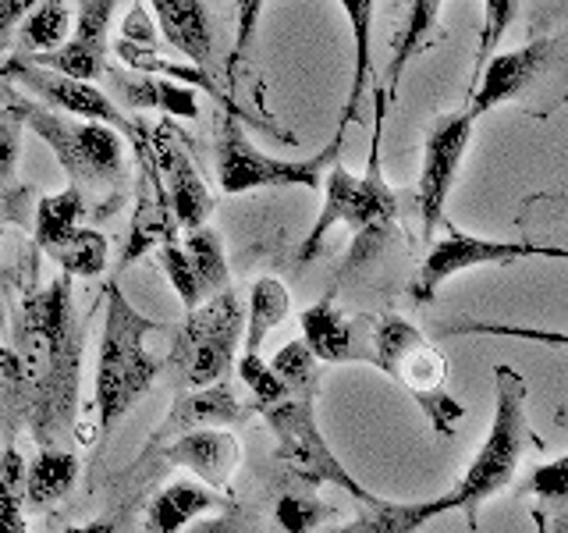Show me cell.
<instances>
[{"label":"cell","instance_id":"1","mask_svg":"<svg viewBox=\"0 0 568 533\" xmlns=\"http://www.w3.org/2000/svg\"><path fill=\"white\" fill-rule=\"evenodd\" d=\"M11 320V345L0 349V378L14 413L36 444H58L75 426L79 366L85 328L71 302V274H58L40 289L36 263Z\"/></svg>","mask_w":568,"mask_h":533},{"label":"cell","instance_id":"2","mask_svg":"<svg viewBox=\"0 0 568 533\" xmlns=\"http://www.w3.org/2000/svg\"><path fill=\"white\" fill-rule=\"evenodd\" d=\"M373 103H377V129H373V142H369L366 174H352L345 164H337V160L331 164V171L324 174V207H320L310 235L298 249L302 263L316 260L327 235L342 224L355 231L348 266L377 257L381 245L390 239V221L398 218V195L387 189V178L381 171V129H384V103H387L384 89H377Z\"/></svg>","mask_w":568,"mask_h":533},{"label":"cell","instance_id":"3","mask_svg":"<svg viewBox=\"0 0 568 533\" xmlns=\"http://www.w3.org/2000/svg\"><path fill=\"white\" fill-rule=\"evenodd\" d=\"M164 331V324L139 313L121 284L103 289V334L97 352V431L111 434L132 413V405L156 384L164 363L146 349V334Z\"/></svg>","mask_w":568,"mask_h":533},{"label":"cell","instance_id":"4","mask_svg":"<svg viewBox=\"0 0 568 533\" xmlns=\"http://www.w3.org/2000/svg\"><path fill=\"white\" fill-rule=\"evenodd\" d=\"M494 423L487 431V441L479 444V452L473 455L469 470L462 473L458 484L448 491L452 497V512H466L469 526L476 530V515L484 509V502L501 494L511 480H515V470H519L523 455L529 452V444H537L540 449V438L537 431L529 426V384L526 378L515 366L508 363H497L494 366Z\"/></svg>","mask_w":568,"mask_h":533},{"label":"cell","instance_id":"5","mask_svg":"<svg viewBox=\"0 0 568 533\" xmlns=\"http://www.w3.org/2000/svg\"><path fill=\"white\" fill-rule=\"evenodd\" d=\"M366 363L384 370L390 381L402 384L416 399L423 416L430 420L434 434L455 438L458 420L466 416V409L448 391V360L426 342V334L419 328H413L398 313L369 316Z\"/></svg>","mask_w":568,"mask_h":533},{"label":"cell","instance_id":"6","mask_svg":"<svg viewBox=\"0 0 568 533\" xmlns=\"http://www.w3.org/2000/svg\"><path fill=\"white\" fill-rule=\"evenodd\" d=\"M501 103H519L532 118H547L568 103V32L537 36L519 50L494 53L469 89L466 111L484 118Z\"/></svg>","mask_w":568,"mask_h":533},{"label":"cell","instance_id":"7","mask_svg":"<svg viewBox=\"0 0 568 533\" xmlns=\"http://www.w3.org/2000/svg\"><path fill=\"white\" fill-rule=\"evenodd\" d=\"M18 118L26 121V129H32L47 147L58 157V164L71 178V185H79L82 192L106 195L121 185L124 178V135L114 124L103 121H71V114L53 111V107L40 100L14 97L8 100Z\"/></svg>","mask_w":568,"mask_h":533},{"label":"cell","instance_id":"8","mask_svg":"<svg viewBox=\"0 0 568 533\" xmlns=\"http://www.w3.org/2000/svg\"><path fill=\"white\" fill-rule=\"evenodd\" d=\"M245 334V310L239 292L221 289L189 310L182 328H174V349L168 366L178 388H206L224 381L235 366V349Z\"/></svg>","mask_w":568,"mask_h":533},{"label":"cell","instance_id":"9","mask_svg":"<svg viewBox=\"0 0 568 533\" xmlns=\"http://www.w3.org/2000/svg\"><path fill=\"white\" fill-rule=\"evenodd\" d=\"M316 395H284L281 402L260 409L266 426H271L274 434V455L284 470H288L295 480L310 487H320V484H331L337 491L352 494L359 505H373L377 502V494H369L359 480H355L337 455L331 452V444L320 434V423H316Z\"/></svg>","mask_w":568,"mask_h":533},{"label":"cell","instance_id":"10","mask_svg":"<svg viewBox=\"0 0 568 533\" xmlns=\"http://www.w3.org/2000/svg\"><path fill=\"white\" fill-rule=\"evenodd\" d=\"M345 129H337V135L327 142L316 157L306 160H284L256 150L248 142L245 129L235 121V114L221 118V132H217V182L227 195H242V192H256V189H320L324 185V168L337 160L342 150Z\"/></svg>","mask_w":568,"mask_h":533},{"label":"cell","instance_id":"11","mask_svg":"<svg viewBox=\"0 0 568 533\" xmlns=\"http://www.w3.org/2000/svg\"><path fill=\"white\" fill-rule=\"evenodd\" d=\"M0 79L8 86H22L29 93L53 107V111H64L71 118H85V121H103V124H114V129L129 139L135 132V118H129L121 107L111 100V93L93 79H75V76H64L58 68H47V64H36L32 58H22L14 53L4 64H0Z\"/></svg>","mask_w":568,"mask_h":533},{"label":"cell","instance_id":"12","mask_svg":"<svg viewBox=\"0 0 568 533\" xmlns=\"http://www.w3.org/2000/svg\"><path fill=\"white\" fill-rule=\"evenodd\" d=\"M473 124L476 118L469 111H452V114L434 118L430 132H426L423 168L416 182V213H419V231L426 242H430L437 235V228L444 224V207H448L458 168L473 142Z\"/></svg>","mask_w":568,"mask_h":533},{"label":"cell","instance_id":"13","mask_svg":"<svg viewBox=\"0 0 568 533\" xmlns=\"http://www.w3.org/2000/svg\"><path fill=\"white\" fill-rule=\"evenodd\" d=\"M129 147L135 153V213L129 224V242L121 249V271L124 266L139 263L142 257H150L153 249H160L164 242L178 239V218L171 210L164 178H160V164H156V150H153V129L142 118H135V132L129 135Z\"/></svg>","mask_w":568,"mask_h":533},{"label":"cell","instance_id":"14","mask_svg":"<svg viewBox=\"0 0 568 533\" xmlns=\"http://www.w3.org/2000/svg\"><path fill=\"white\" fill-rule=\"evenodd\" d=\"M529 257H547V245H532V242H497V239H479V235H462L452 231L448 239L437 242L430 249V257L423 260L419 274L408 284V295L419 306L434 302L437 292L444 289V281H452L462 271H473V266H487V263H519Z\"/></svg>","mask_w":568,"mask_h":533},{"label":"cell","instance_id":"15","mask_svg":"<svg viewBox=\"0 0 568 533\" xmlns=\"http://www.w3.org/2000/svg\"><path fill=\"white\" fill-rule=\"evenodd\" d=\"M153 150H156V164H160V178H164L171 210L178 224H182V231L206 224L213 213V195L200 178V171H195L189 150L178 142L171 121H160L153 129Z\"/></svg>","mask_w":568,"mask_h":533},{"label":"cell","instance_id":"16","mask_svg":"<svg viewBox=\"0 0 568 533\" xmlns=\"http://www.w3.org/2000/svg\"><path fill=\"white\" fill-rule=\"evenodd\" d=\"M118 0H82L75 29H71L68 40L58 50L47 53H32L36 64L58 68L64 76L75 79H103L106 71V32H111V18H114Z\"/></svg>","mask_w":568,"mask_h":533},{"label":"cell","instance_id":"17","mask_svg":"<svg viewBox=\"0 0 568 533\" xmlns=\"http://www.w3.org/2000/svg\"><path fill=\"white\" fill-rule=\"evenodd\" d=\"M256 405H245L235 388L224 381H213L206 388H185V395H178L171 413L164 416V423L156 426L153 438L146 441V449L142 455H153L160 444L185 434V431H195V426H231V423H245L253 416Z\"/></svg>","mask_w":568,"mask_h":533},{"label":"cell","instance_id":"18","mask_svg":"<svg viewBox=\"0 0 568 533\" xmlns=\"http://www.w3.org/2000/svg\"><path fill=\"white\" fill-rule=\"evenodd\" d=\"M156 452L168 466H182L195 473V480H203L213 491H227L231 476H235L242 462V444L224 426H195V431L164 441Z\"/></svg>","mask_w":568,"mask_h":533},{"label":"cell","instance_id":"19","mask_svg":"<svg viewBox=\"0 0 568 533\" xmlns=\"http://www.w3.org/2000/svg\"><path fill=\"white\" fill-rule=\"evenodd\" d=\"M302 342L313 349L320 363H355L369 355V316H345L337 310L334 292H327L310 310H302Z\"/></svg>","mask_w":568,"mask_h":533},{"label":"cell","instance_id":"20","mask_svg":"<svg viewBox=\"0 0 568 533\" xmlns=\"http://www.w3.org/2000/svg\"><path fill=\"white\" fill-rule=\"evenodd\" d=\"M103 79L111 82L121 100L135 107V111H160L178 121H195L200 118V100H195V89L168 79V76H150V71H135V68H114L106 64Z\"/></svg>","mask_w":568,"mask_h":533},{"label":"cell","instance_id":"21","mask_svg":"<svg viewBox=\"0 0 568 533\" xmlns=\"http://www.w3.org/2000/svg\"><path fill=\"white\" fill-rule=\"evenodd\" d=\"M150 11L168 47H174L195 68H213L217 36H213V18L203 0H150Z\"/></svg>","mask_w":568,"mask_h":533},{"label":"cell","instance_id":"22","mask_svg":"<svg viewBox=\"0 0 568 533\" xmlns=\"http://www.w3.org/2000/svg\"><path fill=\"white\" fill-rule=\"evenodd\" d=\"M440 8L444 0H408L405 4V22L395 36V50H390V68H387V100H395L405 68L413 64L423 50L440 43L448 32H440Z\"/></svg>","mask_w":568,"mask_h":533},{"label":"cell","instance_id":"23","mask_svg":"<svg viewBox=\"0 0 568 533\" xmlns=\"http://www.w3.org/2000/svg\"><path fill=\"white\" fill-rule=\"evenodd\" d=\"M221 505H224L221 491H213L203 480H174V484H168L150 502L146 523L142 526L150 533H178V530H185L195 515L213 512Z\"/></svg>","mask_w":568,"mask_h":533},{"label":"cell","instance_id":"24","mask_svg":"<svg viewBox=\"0 0 568 533\" xmlns=\"http://www.w3.org/2000/svg\"><path fill=\"white\" fill-rule=\"evenodd\" d=\"M79 480V459L75 452L61 449V444H40V452L26 470V509L47 512L61 502V497L75 487Z\"/></svg>","mask_w":568,"mask_h":533},{"label":"cell","instance_id":"25","mask_svg":"<svg viewBox=\"0 0 568 533\" xmlns=\"http://www.w3.org/2000/svg\"><path fill=\"white\" fill-rule=\"evenodd\" d=\"M337 4H342L352 26V86L342 111V124H337V129L348 132V124L359 118V100L366 93L369 68H373V4L377 0H337Z\"/></svg>","mask_w":568,"mask_h":533},{"label":"cell","instance_id":"26","mask_svg":"<svg viewBox=\"0 0 568 533\" xmlns=\"http://www.w3.org/2000/svg\"><path fill=\"white\" fill-rule=\"evenodd\" d=\"M452 512V497H430V502H416V505H398V502H384L377 497L373 505H366V512L355 523H345V533H413L419 526H426L437 515Z\"/></svg>","mask_w":568,"mask_h":533},{"label":"cell","instance_id":"27","mask_svg":"<svg viewBox=\"0 0 568 533\" xmlns=\"http://www.w3.org/2000/svg\"><path fill=\"white\" fill-rule=\"evenodd\" d=\"M106 253H111V242H106L103 231L82 224L43 249V257H50L71 278H100L106 271Z\"/></svg>","mask_w":568,"mask_h":533},{"label":"cell","instance_id":"28","mask_svg":"<svg viewBox=\"0 0 568 533\" xmlns=\"http://www.w3.org/2000/svg\"><path fill=\"white\" fill-rule=\"evenodd\" d=\"M526 491L537 497V509H532L537 526L568 533V455L532 470L526 480Z\"/></svg>","mask_w":568,"mask_h":533},{"label":"cell","instance_id":"29","mask_svg":"<svg viewBox=\"0 0 568 533\" xmlns=\"http://www.w3.org/2000/svg\"><path fill=\"white\" fill-rule=\"evenodd\" d=\"M292 310V292L277 278H260L248 292L245 306V352H260L266 338L281 328V320Z\"/></svg>","mask_w":568,"mask_h":533},{"label":"cell","instance_id":"30","mask_svg":"<svg viewBox=\"0 0 568 533\" xmlns=\"http://www.w3.org/2000/svg\"><path fill=\"white\" fill-rule=\"evenodd\" d=\"M85 203H89V200H85V192H82L79 185H71V182H68V189H61V192L43 195V200L36 203L32 245L43 253V249H47L50 242L64 239L71 228H79L82 218H85V210H89Z\"/></svg>","mask_w":568,"mask_h":533},{"label":"cell","instance_id":"31","mask_svg":"<svg viewBox=\"0 0 568 533\" xmlns=\"http://www.w3.org/2000/svg\"><path fill=\"white\" fill-rule=\"evenodd\" d=\"M71 8L64 0H40L22 22H18V43L29 53H47L58 50L71 36Z\"/></svg>","mask_w":568,"mask_h":533},{"label":"cell","instance_id":"32","mask_svg":"<svg viewBox=\"0 0 568 533\" xmlns=\"http://www.w3.org/2000/svg\"><path fill=\"white\" fill-rule=\"evenodd\" d=\"M182 245H185V253L192 260L195 278H200L203 295H213V292L227 289V260H224V242H221L217 231H213L210 224L189 228Z\"/></svg>","mask_w":568,"mask_h":533},{"label":"cell","instance_id":"33","mask_svg":"<svg viewBox=\"0 0 568 533\" xmlns=\"http://www.w3.org/2000/svg\"><path fill=\"white\" fill-rule=\"evenodd\" d=\"M26 459L18 449H4L0 455V533H26Z\"/></svg>","mask_w":568,"mask_h":533},{"label":"cell","instance_id":"34","mask_svg":"<svg viewBox=\"0 0 568 533\" xmlns=\"http://www.w3.org/2000/svg\"><path fill=\"white\" fill-rule=\"evenodd\" d=\"M444 338H458V334H487V338H519V342H537L550 349H568V331H544V328H526V324H497V320H452V324H440Z\"/></svg>","mask_w":568,"mask_h":533},{"label":"cell","instance_id":"35","mask_svg":"<svg viewBox=\"0 0 568 533\" xmlns=\"http://www.w3.org/2000/svg\"><path fill=\"white\" fill-rule=\"evenodd\" d=\"M316 355L313 349L302 342V338H295V342L288 345H281L277 355L271 360V366L277 370V378L284 381V388L292 391V395H316V388H320V373H316Z\"/></svg>","mask_w":568,"mask_h":533},{"label":"cell","instance_id":"36","mask_svg":"<svg viewBox=\"0 0 568 533\" xmlns=\"http://www.w3.org/2000/svg\"><path fill=\"white\" fill-rule=\"evenodd\" d=\"M515 14H519V0H484V26H479V43H476V58H473L469 89L476 86L479 71H484V64L497 53V47H501L505 32L515 22Z\"/></svg>","mask_w":568,"mask_h":533},{"label":"cell","instance_id":"37","mask_svg":"<svg viewBox=\"0 0 568 533\" xmlns=\"http://www.w3.org/2000/svg\"><path fill=\"white\" fill-rule=\"evenodd\" d=\"M334 509L320 502L316 494L302 491V494H281L274 505V520L281 530L288 533H310L316 526H324V520H331Z\"/></svg>","mask_w":568,"mask_h":533},{"label":"cell","instance_id":"38","mask_svg":"<svg viewBox=\"0 0 568 533\" xmlns=\"http://www.w3.org/2000/svg\"><path fill=\"white\" fill-rule=\"evenodd\" d=\"M160 266H164L171 289L178 292V299H182L185 310H195L206 299L203 289H200V278H195V271H192V260L185 253V245L178 242V239L160 245Z\"/></svg>","mask_w":568,"mask_h":533},{"label":"cell","instance_id":"39","mask_svg":"<svg viewBox=\"0 0 568 533\" xmlns=\"http://www.w3.org/2000/svg\"><path fill=\"white\" fill-rule=\"evenodd\" d=\"M239 378L242 384L248 388V395H253V405H256V413L266 405H274L281 402L284 395H288V388H284V381L277 378V370L263 360L260 352H242V360H239Z\"/></svg>","mask_w":568,"mask_h":533},{"label":"cell","instance_id":"40","mask_svg":"<svg viewBox=\"0 0 568 533\" xmlns=\"http://www.w3.org/2000/svg\"><path fill=\"white\" fill-rule=\"evenodd\" d=\"M22 129H26V121L18 118L14 107L11 103L0 107V192L14 185L18 147H22Z\"/></svg>","mask_w":568,"mask_h":533},{"label":"cell","instance_id":"41","mask_svg":"<svg viewBox=\"0 0 568 533\" xmlns=\"http://www.w3.org/2000/svg\"><path fill=\"white\" fill-rule=\"evenodd\" d=\"M266 0H235V47H231V64H242L248 47L256 40L260 18Z\"/></svg>","mask_w":568,"mask_h":533},{"label":"cell","instance_id":"42","mask_svg":"<svg viewBox=\"0 0 568 533\" xmlns=\"http://www.w3.org/2000/svg\"><path fill=\"white\" fill-rule=\"evenodd\" d=\"M121 36L124 40H132V43H142V47H153V26H150V11L142 8V0H135L129 18L121 22Z\"/></svg>","mask_w":568,"mask_h":533},{"label":"cell","instance_id":"43","mask_svg":"<svg viewBox=\"0 0 568 533\" xmlns=\"http://www.w3.org/2000/svg\"><path fill=\"white\" fill-rule=\"evenodd\" d=\"M40 4V0H0V50H4L8 36L18 29V22Z\"/></svg>","mask_w":568,"mask_h":533},{"label":"cell","instance_id":"44","mask_svg":"<svg viewBox=\"0 0 568 533\" xmlns=\"http://www.w3.org/2000/svg\"><path fill=\"white\" fill-rule=\"evenodd\" d=\"M565 14H568V0H540V11H537V18H532V29H544Z\"/></svg>","mask_w":568,"mask_h":533},{"label":"cell","instance_id":"45","mask_svg":"<svg viewBox=\"0 0 568 533\" xmlns=\"http://www.w3.org/2000/svg\"><path fill=\"white\" fill-rule=\"evenodd\" d=\"M0 235H4V221H0ZM0 328L8 331V310H4V292H0Z\"/></svg>","mask_w":568,"mask_h":533},{"label":"cell","instance_id":"46","mask_svg":"<svg viewBox=\"0 0 568 533\" xmlns=\"http://www.w3.org/2000/svg\"><path fill=\"white\" fill-rule=\"evenodd\" d=\"M558 423H568V405H565V409H558Z\"/></svg>","mask_w":568,"mask_h":533},{"label":"cell","instance_id":"47","mask_svg":"<svg viewBox=\"0 0 568 533\" xmlns=\"http://www.w3.org/2000/svg\"><path fill=\"white\" fill-rule=\"evenodd\" d=\"M561 249H565V245H561ZM565 260H568V249H565Z\"/></svg>","mask_w":568,"mask_h":533},{"label":"cell","instance_id":"48","mask_svg":"<svg viewBox=\"0 0 568 533\" xmlns=\"http://www.w3.org/2000/svg\"><path fill=\"white\" fill-rule=\"evenodd\" d=\"M565 249H568V245H565Z\"/></svg>","mask_w":568,"mask_h":533}]
</instances>
